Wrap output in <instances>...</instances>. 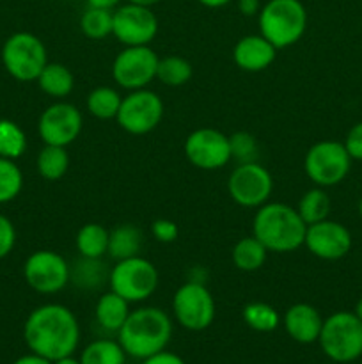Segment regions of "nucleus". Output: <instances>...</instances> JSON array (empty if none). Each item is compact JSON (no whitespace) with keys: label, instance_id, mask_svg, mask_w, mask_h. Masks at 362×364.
Segmentation results:
<instances>
[{"label":"nucleus","instance_id":"f257e3e1","mask_svg":"<svg viewBox=\"0 0 362 364\" xmlns=\"http://www.w3.org/2000/svg\"><path fill=\"white\" fill-rule=\"evenodd\" d=\"M23 340L28 350L55 363L70 358L80 341V326L70 308L62 304H45L27 316Z\"/></svg>","mask_w":362,"mask_h":364},{"label":"nucleus","instance_id":"f03ea898","mask_svg":"<svg viewBox=\"0 0 362 364\" xmlns=\"http://www.w3.org/2000/svg\"><path fill=\"white\" fill-rule=\"evenodd\" d=\"M172 336V322L160 308H138L130 311L126 322L117 331L119 345L124 354L135 359H148L149 355L165 350Z\"/></svg>","mask_w":362,"mask_h":364},{"label":"nucleus","instance_id":"7ed1b4c3","mask_svg":"<svg viewBox=\"0 0 362 364\" xmlns=\"http://www.w3.org/2000/svg\"><path fill=\"white\" fill-rule=\"evenodd\" d=\"M307 224L297 210L284 203H265L259 206L252 223V235L268 252H291L302 247Z\"/></svg>","mask_w":362,"mask_h":364},{"label":"nucleus","instance_id":"20e7f679","mask_svg":"<svg viewBox=\"0 0 362 364\" xmlns=\"http://www.w3.org/2000/svg\"><path fill=\"white\" fill-rule=\"evenodd\" d=\"M259 34L277 50L295 45L307 28V11L300 0H268L258 14Z\"/></svg>","mask_w":362,"mask_h":364},{"label":"nucleus","instance_id":"39448f33","mask_svg":"<svg viewBox=\"0 0 362 364\" xmlns=\"http://www.w3.org/2000/svg\"><path fill=\"white\" fill-rule=\"evenodd\" d=\"M318 341L323 354L332 361H357L362 355V322L355 313H334L323 320Z\"/></svg>","mask_w":362,"mask_h":364},{"label":"nucleus","instance_id":"423d86ee","mask_svg":"<svg viewBox=\"0 0 362 364\" xmlns=\"http://www.w3.org/2000/svg\"><path fill=\"white\" fill-rule=\"evenodd\" d=\"M158 283L160 276L156 267L141 255L119 259L109 272L110 290L130 304L148 301L156 291Z\"/></svg>","mask_w":362,"mask_h":364},{"label":"nucleus","instance_id":"0eeeda50","mask_svg":"<svg viewBox=\"0 0 362 364\" xmlns=\"http://www.w3.org/2000/svg\"><path fill=\"white\" fill-rule=\"evenodd\" d=\"M2 63L7 73L20 82H34L48 64L46 46L31 32L9 36L2 46Z\"/></svg>","mask_w":362,"mask_h":364},{"label":"nucleus","instance_id":"6e6552de","mask_svg":"<svg viewBox=\"0 0 362 364\" xmlns=\"http://www.w3.org/2000/svg\"><path fill=\"white\" fill-rule=\"evenodd\" d=\"M304 169L316 187H334L350 173L351 156L348 155L343 142H316L305 153Z\"/></svg>","mask_w":362,"mask_h":364},{"label":"nucleus","instance_id":"1a4fd4ad","mask_svg":"<svg viewBox=\"0 0 362 364\" xmlns=\"http://www.w3.org/2000/svg\"><path fill=\"white\" fill-rule=\"evenodd\" d=\"M172 313L183 329L204 331L215 320V299L202 281H187L174 291Z\"/></svg>","mask_w":362,"mask_h":364},{"label":"nucleus","instance_id":"9d476101","mask_svg":"<svg viewBox=\"0 0 362 364\" xmlns=\"http://www.w3.org/2000/svg\"><path fill=\"white\" fill-rule=\"evenodd\" d=\"M163 117V102L155 91L137 89L123 98L116 121L131 135H146L155 130Z\"/></svg>","mask_w":362,"mask_h":364},{"label":"nucleus","instance_id":"9b49d317","mask_svg":"<svg viewBox=\"0 0 362 364\" xmlns=\"http://www.w3.org/2000/svg\"><path fill=\"white\" fill-rule=\"evenodd\" d=\"M273 191V178L266 167L258 162L238 164L227 178V192L236 205L243 208H259L268 203Z\"/></svg>","mask_w":362,"mask_h":364},{"label":"nucleus","instance_id":"f8f14e48","mask_svg":"<svg viewBox=\"0 0 362 364\" xmlns=\"http://www.w3.org/2000/svg\"><path fill=\"white\" fill-rule=\"evenodd\" d=\"M158 60L160 57L149 45L126 46L114 59L112 77L126 91L146 89L156 78Z\"/></svg>","mask_w":362,"mask_h":364},{"label":"nucleus","instance_id":"ddd939ff","mask_svg":"<svg viewBox=\"0 0 362 364\" xmlns=\"http://www.w3.org/2000/svg\"><path fill=\"white\" fill-rule=\"evenodd\" d=\"M23 277L28 287L43 295H53L70 283L71 267L66 258L55 251H35L25 259Z\"/></svg>","mask_w":362,"mask_h":364},{"label":"nucleus","instance_id":"4468645a","mask_svg":"<svg viewBox=\"0 0 362 364\" xmlns=\"http://www.w3.org/2000/svg\"><path fill=\"white\" fill-rule=\"evenodd\" d=\"M158 34V18L151 7L124 4L114 9L112 36L124 46H146Z\"/></svg>","mask_w":362,"mask_h":364},{"label":"nucleus","instance_id":"2eb2a0df","mask_svg":"<svg viewBox=\"0 0 362 364\" xmlns=\"http://www.w3.org/2000/svg\"><path fill=\"white\" fill-rule=\"evenodd\" d=\"M185 156L202 171L222 169L231 160L229 137L216 128H197L185 139Z\"/></svg>","mask_w":362,"mask_h":364},{"label":"nucleus","instance_id":"dca6fc26","mask_svg":"<svg viewBox=\"0 0 362 364\" xmlns=\"http://www.w3.org/2000/svg\"><path fill=\"white\" fill-rule=\"evenodd\" d=\"M84 119L82 112L67 102H55L46 107L38 121L39 137L45 144L66 146L73 144L80 135Z\"/></svg>","mask_w":362,"mask_h":364},{"label":"nucleus","instance_id":"f3484780","mask_svg":"<svg viewBox=\"0 0 362 364\" xmlns=\"http://www.w3.org/2000/svg\"><path fill=\"white\" fill-rule=\"evenodd\" d=\"M351 233L346 226L336 220H319L309 224L305 231L304 245L312 256L325 262H336L344 258L351 249Z\"/></svg>","mask_w":362,"mask_h":364},{"label":"nucleus","instance_id":"a211bd4d","mask_svg":"<svg viewBox=\"0 0 362 364\" xmlns=\"http://www.w3.org/2000/svg\"><path fill=\"white\" fill-rule=\"evenodd\" d=\"M284 329L287 336L302 345H309L318 341L323 327V318L318 309L305 302H298L287 308L284 313Z\"/></svg>","mask_w":362,"mask_h":364},{"label":"nucleus","instance_id":"6ab92c4d","mask_svg":"<svg viewBox=\"0 0 362 364\" xmlns=\"http://www.w3.org/2000/svg\"><path fill=\"white\" fill-rule=\"evenodd\" d=\"M277 48L261 34L243 36L233 48V60L240 70L258 73L275 60Z\"/></svg>","mask_w":362,"mask_h":364},{"label":"nucleus","instance_id":"aec40b11","mask_svg":"<svg viewBox=\"0 0 362 364\" xmlns=\"http://www.w3.org/2000/svg\"><path fill=\"white\" fill-rule=\"evenodd\" d=\"M94 315L103 329L110 331V333H117L123 327V323L126 322L128 315H130V302L124 301L121 295L114 294L110 290L98 299Z\"/></svg>","mask_w":362,"mask_h":364},{"label":"nucleus","instance_id":"412c9836","mask_svg":"<svg viewBox=\"0 0 362 364\" xmlns=\"http://www.w3.org/2000/svg\"><path fill=\"white\" fill-rule=\"evenodd\" d=\"M142 244H144V237L137 226L121 224L110 231L109 252L106 255H110V258H114L116 262L131 258V256L141 255Z\"/></svg>","mask_w":362,"mask_h":364},{"label":"nucleus","instance_id":"4be33fe9","mask_svg":"<svg viewBox=\"0 0 362 364\" xmlns=\"http://www.w3.org/2000/svg\"><path fill=\"white\" fill-rule=\"evenodd\" d=\"M39 84L45 95H48L50 98L62 100L73 91L75 87V77L70 71V68L64 66L60 63H48L43 68L41 75L35 80Z\"/></svg>","mask_w":362,"mask_h":364},{"label":"nucleus","instance_id":"5701e85b","mask_svg":"<svg viewBox=\"0 0 362 364\" xmlns=\"http://www.w3.org/2000/svg\"><path fill=\"white\" fill-rule=\"evenodd\" d=\"M268 256V249L252 235L243 237L233 245L231 251V262L241 272H256L261 269Z\"/></svg>","mask_w":362,"mask_h":364},{"label":"nucleus","instance_id":"b1692460","mask_svg":"<svg viewBox=\"0 0 362 364\" xmlns=\"http://www.w3.org/2000/svg\"><path fill=\"white\" fill-rule=\"evenodd\" d=\"M110 231L96 223L84 224L78 230L75 245L82 258H103L109 252Z\"/></svg>","mask_w":362,"mask_h":364},{"label":"nucleus","instance_id":"393cba45","mask_svg":"<svg viewBox=\"0 0 362 364\" xmlns=\"http://www.w3.org/2000/svg\"><path fill=\"white\" fill-rule=\"evenodd\" d=\"M121 102L123 96L116 91V89L109 87V85H99V87L92 89L87 95V105L89 114L96 119L109 121L116 119L117 112H119Z\"/></svg>","mask_w":362,"mask_h":364},{"label":"nucleus","instance_id":"a878e982","mask_svg":"<svg viewBox=\"0 0 362 364\" xmlns=\"http://www.w3.org/2000/svg\"><path fill=\"white\" fill-rule=\"evenodd\" d=\"M35 167H38L39 176L48 181H57L70 169V155L62 146L45 144L35 160Z\"/></svg>","mask_w":362,"mask_h":364},{"label":"nucleus","instance_id":"bb28decb","mask_svg":"<svg viewBox=\"0 0 362 364\" xmlns=\"http://www.w3.org/2000/svg\"><path fill=\"white\" fill-rule=\"evenodd\" d=\"M298 215L302 217L305 224H316L319 220L329 219L330 213V198L323 187L311 188L300 198L297 206Z\"/></svg>","mask_w":362,"mask_h":364},{"label":"nucleus","instance_id":"cd10ccee","mask_svg":"<svg viewBox=\"0 0 362 364\" xmlns=\"http://www.w3.org/2000/svg\"><path fill=\"white\" fill-rule=\"evenodd\" d=\"M194 75V68L188 63L185 57L180 55H167L158 60V68H156V78L162 82L163 85L169 87H181L187 84Z\"/></svg>","mask_w":362,"mask_h":364},{"label":"nucleus","instance_id":"c85d7f7f","mask_svg":"<svg viewBox=\"0 0 362 364\" xmlns=\"http://www.w3.org/2000/svg\"><path fill=\"white\" fill-rule=\"evenodd\" d=\"M105 279L109 281V274L102 258H82L80 262L75 263V269H71L70 281H73L78 288L85 290L99 288Z\"/></svg>","mask_w":362,"mask_h":364},{"label":"nucleus","instance_id":"c756f323","mask_svg":"<svg viewBox=\"0 0 362 364\" xmlns=\"http://www.w3.org/2000/svg\"><path fill=\"white\" fill-rule=\"evenodd\" d=\"M126 354L119 341L96 340L82 350V364H124Z\"/></svg>","mask_w":362,"mask_h":364},{"label":"nucleus","instance_id":"7c9ffc66","mask_svg":"<svg viewBox=\"0 0 362 364\" xmlns=\"http://www.w3.org/2000/svg\"><path fill=\"white\" fill-rule=\"evenodd\" d=\"M241 316L243 322L256 333H272L280 323L277 309L266 302H248L241 311Z\"/></svg>","mask_w":362,"mask_h":364},{"label":"nucleus","instance_id":"2f4dec72","mask_svg":"<svg viewBox=\"0 0 362 364\" xmlns=\"http://www.w3.org/2000/svg\"><path fill=\"white\" fill-rule=\"evenodd\" d=\"M112 27L114 11L87 6L80 18V31L89 39H105L112 34Z\"/></svg>","mask_w":362,"mask_h":364},{"label":"nucleus","instance_id":"473e14b6","mask_svg":"<svg viewBox=\"0 0 362 364\" xmlns=\"http://www.w3.org/2000/svg\"><path fill=\"white\" fill-rule=\"evenodd\" d=\"M27 149V135L18 123L11 119H0V156L16 160Z\"/></svg>","mask_w":362,"mask_h":364},{"label":"nucleus","instance_id":"72a5a7b5","mask_svg":"<svg viewBox=\"0 0 362 364\" xmlns=\"http://www.w3.org/2000/svg\"><path fill=\"white\" fill-rule=\"evenodd\" d=\"M23 188V174L14 160L0 156V205L11 203Z\"/></svg>","mask_w":362,"mask_h":364},{"label":"nucleus","instance_id":"f704fd0d","mask_svg":"<svg viewBox=\"0 0 362 364\" xmlns=\"http://www.w3.org/2000/svg\"><path fill=\"white\" fill-rule=\"evenodd\" d=\"M229 146L231 160H236L238 164L256 162L259 146L252 134H248V132H236V134H233L229 137Z\"/></svg>","mask_w":362,"mask_h":364},{"label":"nucleus","instance_id":"c9c22d12","mask_svg":"<svg viewBox=\"0 0 362 364\" xmlns=\"http://www.w3.org/2000/svg\"><path fill=\"white\" fill-rule=\"evenodd\" d=\"M151 233L160 244H172L180 237V228L170 219H156L151 224Z\"/></svg>","mask_w":362,"mask_h":364},{"label":"nucleus","instance_id":"e433bc0d","mask_svg":"<svg viewBox=\"0 0 362 364\" xmlns=\"http://www.w3.org/2000/svg\"><path fill=\"white\" fill-rule=\"evenodd\" d=\"M16 245V230L11 219L0 213V259L9 256Z\"/></svg>","mask_w":362,"mask_h":364},{"label":"nucleus","instance_id":"4c0bfd02","mask_svg":"<svg viewBox=\"0 0 362 364\" xmlns=\"http://www.w3.org/2000/svg\"><path fill=\"white\" fill-rule=\"evenodd\" d=\"M343 144L351 160H361L362 162V121L350 128Z\"/></svg>","mask_w":362,"mask_h":364},{"label":"nucleus","instance_id":"58836bf2","mask_svg":"<svg viewBox=\"0 0 362 364\" xmlns=\"http://www.w3.org/2000/svg\"><path fill=\"white\" fill-rule=\"evenodd\" d=\"M142 364H187V363H185L180 355L174 354V352L162 350V352H158V354L149 355L148 359H144V361H142Z\"/></svg>","mask_w":362,"mask_h":364},{"label":"nucleus","instance_id":"ea45409f","mask_svg":"<svg viewBox=\"0 0 362 364\" xmlns=\"http://www.w3.org/2000/svg\"><path fill=\"white\" fill-rule=\"evenodd\" d=\"M238 9L243 16H256L261 11V0H238Z\"/></svg>","mask_w":362,"mask_h":364},{"label":"nucleus","instance_id":"a19ab883","mask_svg":"<svg viewBox=\"0 0 362 364\" xmlns=\"http://www.w3.org/2000/svg\"><path fill=\"white\" fill-rule=\"evenodd\" d=\"M13 364H53V363L48 361L46 358H41V355L34 354V352H31V354L18 358Z\"/></svg>","mask_w":362,"mask_h":364},{"label":"nucleus","instance_id":"79ce46f5","mask_svg":"<svg viewBox=\"0 0 362 364\" xmlns=\"http://www.w3.org/2000/svg\"><path fill=\"white\" fill-rule=\"evenodd\" d=\"M121 0H87L89 7H99V9H109L114 11L116 7H119Z\"/></svg>","mask_w":362,"mask_h":364},{"label":"nucleus","instance_id":"37998d69","mask_svg":"<svg viewBox=\"0 0 362 364\" xmlns=\"http://www.w3.org/2000/svg\"><path fill=\"white\" fill-rule=\"evenodd\" d=\"M199 4H202L204 7H209V9H219V7H224L227 6V4H231L233 0H197Z\"/></svg>","mask_w":362,"mask_h":364},{"label":"nucleus","instance_id":"c03bdc74","mask_svg":"<svg viewBox=\"0 0 362 364\" xmlns=\"http://www.w3.org/2000/svg\"><path fill=\"white\" fill-rule=\"evenodd\" d=\"M130 4H137V6H144V7H153L155 4H158L160 0H128Z\"/></svg>","mask_w":362,"mask_h":364},{"label":"nucleus","instance_id":"a18cd8bd","mask_svg":"<svg viewBox=\"0 0 362 364\" xmlns=\"http://www.w3.org/2000/svg\"><path fill=\"white\" fill-rule=\"evenodd\" d=\"M53 364H82L80 359H75L73 355H70V358H62L59 359V361H55Z\"/></svg>","mask_w":362,"mask_h":364},{"label":"nucleus","instance_id":"49530a36","mask_svg":"<svg viewBox=\"0 0 362 364\" xmlns=\"http://www.w3.org/2000/svg\"><path fill=\"white\" fill-rule=\"evenodd\" d=\"M353 313H355V315H357V318L362 322V297L358 299L357 304H355V311Z\"/></svg>","mask_w":362,"mask_h":364},{"label":"nucleus","instance_id":"de8ad7c7","mask_svg":"<svg viewBox=\"0 0 362 364\" xmlns=\"http://www.w3.org/2000/svg\"><path fill=\"white\" fill-rule=\"evenodd\" d=\"M358 215H361V219H362V199L358 201Z\"/></svg>","mask_w":362,"mask_h":364},{"label":"nucleus","instance_id":"09e8293b","mask_svg":"<svg viewBox=\"0 0 362 364\" xmlns=\"http://www.w3.org/2000/svg\"><path fill=\"white\" fill-rule=\"evenodd\" d=\"M361 364H362V355H361Z\"/></svg>","mask_w":362,"mask_h":364}]
</instances>
